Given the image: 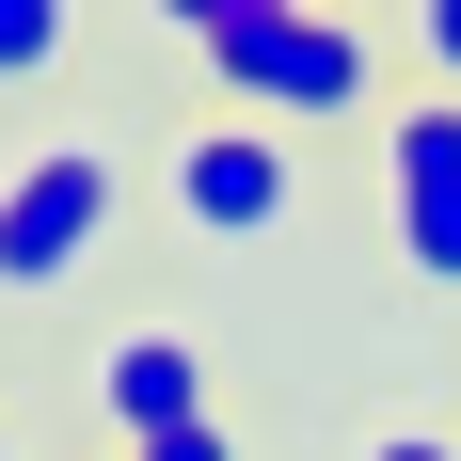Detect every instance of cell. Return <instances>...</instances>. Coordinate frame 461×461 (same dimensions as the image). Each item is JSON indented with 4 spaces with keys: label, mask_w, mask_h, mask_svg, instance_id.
I'll list each match as a JSON object with an SVG mask.
<instances>
[{
    "label": "cell",
    "mask_w": 461,
    "mask_h": 461,
    "mask_svg": "<svg viewBox=\"0 0 461 461\" xmlns=\"http://www.w3.org/2000/svg\"><path fill=\"white\" fill-rule=\"evenodd\" d=\"M112 223H128V159H112L95 128L16 143V159H0V303H48V286H80L95 255H112Z\"/></svg>",
    "instance_id": "1"
},
{
    "label": "cell",
    "mask_w": 461,
    "mask_h": 461,
    "mask_svg": "<svg viewBox=\"0 0 461 461\" xmlns=\"http://www.w3.org/2000/svg\"><path fill=\"white\" fill-rule=\"evenodd\" d=\"M207 80H223V112H255V128H350L382 95V48L334 16V0H303V16H255V32L207 48Z\"/></svg>",
    "instance_id": "2"
},
{
    "label": "cell",
    "mask_w": 461,
    "mask_h": 461,
    "mask_svg": "<svg viewBox=\"0 0 461 461\" xmlns=\"http://www.w3.org/2000/svg\"><path fill=\"white\" fill-rule=\"evenodd\" d=\"M159 207H176L191 239H286L303 223V143L255 128V112H207V128L159 159Z\"/></svg>",
    "instance_id": "3"
},
{
    "label": "cell",
    "mask_w": 461,
    "mask_h": 461,
    "mask_svg": "<svg viewBox=\"0 0 461 461\" xmlns=\"http://www.w3.org/2000/svg\"><path fill=\"white\" fill-rule=\"evenodd\" d=\"M382 223H398L414 286H461V95H398L382 112Z\"/></svg>",
    "instance_id": "4"
},
{
    "label": "cell",
    "mask_w": 461,
    "mask_h": 461,
    "mask_svg": "<svg viewBox=\"0 0 461 461\" xmlns=\"http://www.w3.org/2000/svg\"><path fill=\"white\" fill-rule=\"evenodd\" d=\"M95 414H112V446L207 429V350H191V334H112V350H95Z\"/></svg>",
    "instance_id": "5"
},
{
    "label": "cell",
    "mask_w": 461,
    "mask_h": 461,
    "mask_svg": "<svg viewBox=\"0 0 461 461\" xmlns=\"http://www.w3.org/2000/svg\"><path fill=\"white\" fill-rule=\"evenodd\" d=\"M64 48H80V0H0V95L64 80Z\"/></svg>",
    "instance_id": "6"
},
{
    "label": "cell",
    "mask_w": 461,
    "mask_h": 461,
    "mask_svg": "<svg viewBox=\"0 0 461 461\" xmlns=\"http://www.w3.org/2000/svg\"><path fill=\"white\" fill-rule=\"evenodd\" d=\"M159 32H191V48H223V32H255V16H303V0H143Z\"/></svg>",
    "instance_id": "7"
},
{
    "label": "cell",
    "mask_w": 461,
    "mask_h": 461,
    "mask_svg": "<svg viewBox=\"0 0 461 461\" xmlns=\"http://www.w3.org/2000/svg\"><path fill=\"white\" fill-rule=\"evenodd\" d=\"M414 64H429V95H461V0H414Z\"/></svg>",
    "instance_id": "8"
},
{
    "label": "cell",
    "mask_w": 461,
    "mask_h": 461,
    "mask_svg": "<svg viewBox=\"0 0 461 461\" xmlns=\"http://www.w3.org/2000/svg\"><path fill=\"white\" fill-rule=\"evenodd\" d=\"M350 461H461V429H366Z\"/></svg>",
    "instance_id": "9"
},
{
    "label": "cell",
    "mask_w": 461,
    "mask_h": 461,
    "mask_svg": "<svg viewBox=\"0 0 461 461\" xmlns=\"http://www.w3.org/2000/svg\"><path fill=\"white\" fill-rule=\"evenodd\" d=\"M128 461H239V429L207 414V429H159V446H128Z\"/></svg>",
    "instance_id": "10"
},
{
    "label": "cell",
    "mask_w": 461,
    "mask_h": 461,
    "mask_svg": "<svg viewBox=\"0 0 461 461\" xmlns=\"http://www.w3.org/2000/svg\"><path fill=\"white\" fill-rule=\"evenodd\" d=\"M0 461H16V446H0Z\"/></svg>",
    "instance_id": "11"
}]
</instances>
